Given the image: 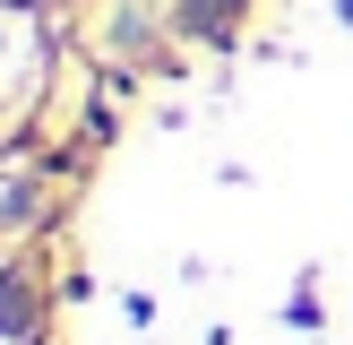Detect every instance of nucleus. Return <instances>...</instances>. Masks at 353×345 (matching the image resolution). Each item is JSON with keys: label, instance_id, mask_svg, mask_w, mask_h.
<instances>
[{"label": "nucleus", "instance_id": "obj_1", "mask_svg": "<svg viewBox=\"0 0 353 345\" xmlns=\"http://www.w3.org/2000/svg\"><path fill=\"white\" fill-rule=\"evenodd\" d=\"M241 0H181V26H199V34H224V17H233Z\"/></svg>", "mask_w": 353, "mask_h": 345}]
</instances>
